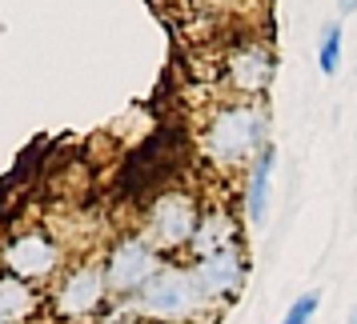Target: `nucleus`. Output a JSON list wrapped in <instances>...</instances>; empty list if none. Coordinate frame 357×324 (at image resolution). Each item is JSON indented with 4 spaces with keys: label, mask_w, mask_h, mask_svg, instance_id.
<instances>
[{
    "label": "nucleus",
    "mask_w": 357,
    "mask_h": 324,
    "mask_svg": "<svg viewBox=\"0 0 357 324\" xmlns=\"http://www.w3.org/2000/svg\"><path fill=\"white\" fill-rule=\"evenodd\" d=\"M273 81V49L261 36H245L221 56V84L233 100H261Z\"/></svg>",
    "instance_id": "nucleus-7"
},
{
    "label": "nucleus",
    "mask_w": 357,
    "mask_h": 324,
    "mask_svg": "<svg viewBox=\"0 0 357 324\" xmlns=\"http://www.w3.org/2000/svg\"><path fill=\"white\" fill-rule=\"evenodd\" d=\"M269 116L261 108V100H221L217 108H209L205 124H201V156L221 168V172H233V168H249V164L261 156V148L269 145Z\"/></svg>",
    "instance_id": "nucleus-1"
},
{
    "label": "nucleus",
    "mask_w": 357,
    "mask_h": 324,
    "mask_svg": "<svg viewBox=\"0 0 357 324\" xmlns=\"http://www.w3.org/2000/svg\"><path fill=\"white\" fill-rule=\"evenodd\" d=\"M129 312H137L145 324H189L201 312H213L205 305V296L197 289L189 264H165L161 273L137 292V300L129 305Z\"/></svg>",
    "instance_id": "nucleus-2"
},
{
    "label": "nucleus",
    "mask_w": 357,
    "mask_h": 324,
    "mask_svg": "<svg viewBox=\"0 0 357 324\" xmlns=\"http://www.w3.org/2000/svg\"><path fill=\"white\" fill-rule=\"evenodd\" d=\"M349 324H357V308H354V312H349Z\"/></svg>",
    "instance_id": "nucleus-16"
},
{
    "label": "nucleus",
    "mask_w": 357,
    "mask_h": 324,
    "mask_svg": "<svg viewBox=\"0 0 357 324\" xmlns=\"http://www.w3.org/2000/svg\"><path fill=\"white\" fill-rule=\"evenodd\" d=\"M197 289L205 296L209 308H221L229 300H237V292L245 289V273H249V260H245L241 248H229V252H217V257L193 260L189 264Z\"/></svg>",
    "instance_id": "nucleus-8"
},
{
    "label": "nucleus",
    "mask_w": 357,
    "mask_h": 324,
    "mask_svg": "<svg viewBox=\"0 0 357 324\" xmlns=\"http://www.w3.org/2000/svg\"><path fill=\"white\" fill-rule=\"evenodd\" d=\"M317 68H321L325 76H333L341 68V24L337 20H329L321 29V44H317Z\"/></svg>",
    "instance_id": "nucleus-12"
},
{
    "label": "nucleus",
    "mask_w": 357,
    "mask_h": 324,
    "mask_svg": "<svg viewBox=\"0 0 357 324\" xmlns=\"http://www.w3.org/2000/svg\"><path fill=\"white\" fill-rule=\"evenodd\" d=\"M273 161H277V148L265 145L257 161L245 168V220H249V225H265V220H269V184H273Z\"/></svg>",
    "instance_id": "nucleus-10"
},
{
    "label": "nucleus",
    "mask_w": 357,
    "mask_h": 324,
    "mask_svg": "<svg viewBox=\"0 0 357 324\" xmlns=\"http://www.w3.org/2000/svg\"><path fill=\"white\" fill-rule=\"evenodd\" d=\"M165 268V257L141 232H125L121 241H113L109 257H105V284H109V300H116L113 308H129L137 300V292L145 289L153 276Z\"/></svg>",
    "instance_id": "nucleus-5"
},
{
    "label": "nucleus",
    "mask_w": 357,
    "mask_h": 324,
    "mask_svg": "<svg viewBox=\"0 0 357 324\" xmlns=\"http://www.w3.org/2000/svg\"><path fill=\"white\" fill-rule=\"evenodd\" d=\"M229 248H241V225L225 204H209L201 212V225H197L193 241H189V260H205Z\"/></svg>",
    "instance_id": "nucleus-9"
},
{
    "label": "nucleus",
    "mask_w": 357,
    "mask_h": 324,
    "mask_svg": "<svg viewBox=\"0 0 357 324\" xmlns=\"http://www.w3.org/2000/svg\"><path fill=\"white\" fill-rule=\"evenodd\" d=\"M317 308H321V292H317V289L301 292V296L289 305V312L281 316V324H309L313 316H317Z\"/></svg>",
    "instance_id": "nucleus-13"
},
{
    "label": "nucleus",
    "mask_w": 357,
    "mask_h": 324,
    "mask_svg": "<svg viewBox=\"0 0 357 324\" xmlns=\"http://www.w3.org/2000/svg\"><path fill=\"white\" fill-rule=\"evenodd\" d=\"M40 308V292L33 284H24L17 276L0 273V324H24L36 316Z\"/></svg>",
    "instance_id": "nucleus-11"
},
{
    "label": "nucleus",
    "mask_w": 357,
    "mask_h": 324,
    "mask_svg": "<svg viewBox=\"0 0 357 324\" xmlns=\"http://www.w3.org/2000/svg\"><path fill=\"white\" fill-rule=\"evenodd\" d=\"M97 324H145V321H141L137 312H129V308H109Z\"/></svg>",
    "instance_id": "nucleus-14"
},
{
    "label": "nucleus",
    "mask_w": 357,
    "mask_h": 324,
    "mask_svg": "<svg viewBox=\"0 0 357 324\" xmlns=\"http://www.w3.org/2000/svg\"><path fill=\"white\" fill-rule=\"evenodd\" d=\"M201 200L189 188H161V193L149 200L145 220H141V236H145L161 257L173 252H189L197 225H201Z\"/></svg>",
    "instance_id": "nucleus-4"
},
{
    "label": "nucleus",
    "mask_w": 357,
    "mask_h": 324,
    "mask_svg": "<svg viewBox=\"0 0 357 324\" xmlns=\"http://www.w3.org/2000/svg\"><path fill=\"white\" fill-rule=\"evenodd\" d=\"M109 312L105 260H77L52 280L49 316L56 324H97Z\"/></svg>",
    "instance_id": "nucleus-3"
},
{
    "label": "nucleus",
    "mask_w": 357,
    "mask_h": 324,
    "mask_svg": "<svg viewBox=\"0 0 357 324\" xmlns=\"http://www.w3.org/2000/svg\"><path fill=\"white\" fill-rule=\"evenodd\" d=\"M337 8H341V17H349V13H357V0H337Z\"/></svg>",
    "instance_id": "nucleus-15"
},
{
    "label": "nucleus",
    "mask_w": 357,
    "mask_h": 324,
    "mask_svg": "<svg viewBox=\"0 0 357 324\" xmlns=\"http://www.w3.org/2000/svg\"><path fill=\"white\" fill-rule=\"evenodd\" d=\"M0 273L17 276L24 284H52L65 273V248L45 228H20L0 248Z\"/></svg>",
    "instance_id": "nucleus-6"
},
{
    "label": "nucleus",
    "mask_w": 357,
    "mask_h": 324,
    "mask_svg": "<svg viewBox=\"0 0 357 324\" xmlns=\"http://www.w3.org/2000/svg\"><path fill=\"white\" fill-rule=\"evenodd\" d=\"M205 4H229V0H205Z\"/></svg>",
    "instance_id": "nucleus-17"
}]
</instances>
